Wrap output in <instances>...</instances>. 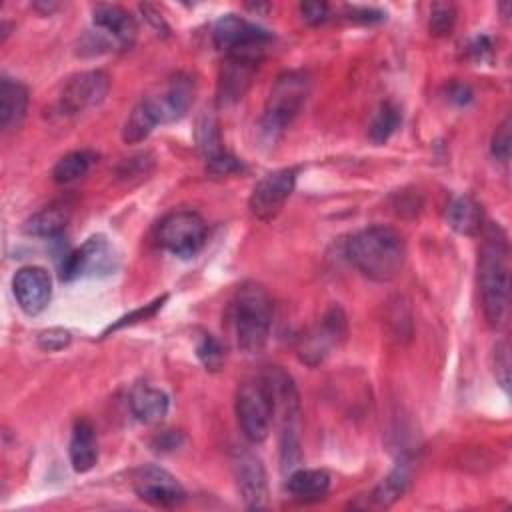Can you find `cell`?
<instances>
[{
  "label": "cell",
  "mask_w": 512,
  "mask_h": 512,
  "mask_svg": "<svg viewBox=\"0 0 512 512\" xmlns=\"http://www.w3.org/2000/svg\"><path fill=\"white\" fill-rule=\"evenodd\" d=\"M350 264L368 280L390 282L406 262V244L390 226H370L356 232L346 244Z\"/></svg>",
  "instance_id": "6da1fadb"
},
{
  "label": "cell",
  "mask_w": 512,
  "mask_h": 512,
  "mask_svg": "<svg viewBox=\"0 0 512 512\" xmlns=\"http://www.w3.org/2000/svg\"><path fill=\"white\" fill-rule=\"evenodd\" d=\"M478 286L484 318L492 328H496L502 324L508 308L510 268L506 234L500 226L494 224L486 228L484 242L478 254Z\"/></svg>",
  "instance_id": "7a4b0ae2"
},
{
  "label": "cell",
  "mask_w": 512,
  "mask_h": 512,
  "mask_svg": "<svg viewBox=\"0 0 512 512\" xmlns=\"http://www.w3.org/2000/svg\"><path fill=\"white\" fill-rule=\"evenodd\" d=\"M230 322L236 346L244 354H260L268 342L272 326V300L258 282L238 286L230 302Z\"/></svg>",
  "instance_id": "3957f363"
},
{
  "label": "cell",
  "mask_w": 512,
  "mask_h": 512,
  "mask_svg": "<svg viewBox=\"0 0 512 512\" xmlns=\"http://www.w3.org/2000/svg\"><path fill=\"white\" fill-rule=\"evenodd\" d=\"M310 92V78L302 70L282 72L270 88L264 112L260 118V132L274 142L298 116Z\"/></svg>",
  "instance_id": "277c9868"
},
{
  "label": "cell",
  "mask_w": 512,
  "mask_h": 512,
  "mask_svg": "<svg viewBox=\"0 0 512 512\" xmlns=\"http://www.w3.org/2000/svg\"><path fill=\"white\" fill-rule=\"evenodd\" d=\"M276 414L274 392L262 374L260 378L246 380L236 392V418L244 438L252 444L266 440Z\"/></svg>",
  "instance_id": "5b68a950"
},
{
  "label": "cell",
  "mask_w": 512,
  "mask_h": 512,
  "mask_svg": "<svg viewBox=\"0 0 512 512\" xmlns=\"http://www.w3.org/2000/svg\"><path fill=\"white\" fill-rule=\"evenodd\" d=\"M214 46L226 56H240L262 60L264 48L272 40V34L262 26L240 18L236 14H224L212 28Z\"/></svg>",
  "instance_id": "8992f818"
},
{
  "label": "cell",
  "mask_w": 512,
  "mask_h": 512,
  "mask_svg": "<svg viewBox=\"0 0 512 512\" xmlns=\"http://www.w3.org/2000/svg\"><path fill=\"white\" fill-rule=\"evenodd\" d=\"M204 218L194 210H174L156 226L158 244L178 258L194 256L206 242Z\"/></svg>",
  "instance_id": "52a82bcc"
},
{
  "label": "cell",
  "mask_w": 512,
  "mask_h": 512,
  "mask_svg": "<svg viewBox=\"0 0 512 512\" xmlns=\"http://www.w3.org/2000/svg\"><path fill=\"white\" fill-rule=\"evenodd\" d=\"M118 268V254L106 236H90L80 248L66 254L60 276L62 280H76L88 276H108Z\"/></svg>",
  "instance_id": "ba28073f"
},
{
  "label": "cell",
  "mask_w": 512,
  "mask_h": 512,
  "mask_svg": "<svg viewBox=\"0 0 512 512\" xmlns=\"http://www.w3.org/2000/svg\"><path fill=\"white\" fill-rule=\"evenodd\" d=\"M296 186V170L294 168H278L264 174L250 192L248 210L258 220H272L276 218L286 200L290 198Z\"/></svg>",
  "instance_id": "9c48e42d"
},
{
  "label": "cell",
  "mask_w": 512,
  "mask_h": 512,
  "mask_svg": "<svg viewBox=\"0 0 512 512\" xmlns=\"http://www.w3.org/2000/svg\"><path fill=\"white\" fill-rule=\"evenodd\" d=\"M144 100L148 102L160 124L176 122L186 116L194 102V80L186 74H176L154 92L146 94Z\"/></svg>",
  "instance_id": "30bf717a"
},
{
  "label": "cell",
  "mask_w": 512,
  "mask_h": 512,
  "mask_svg": "<svg viewBox=\"0 0 512 512\" xmlns=\"http://www.w3.org/2000/svg\"><path fill=\"white\" fill-rule=\"evenodd\" d=\"M344 334H346V316L338 306H332L314 328L302 334L298 344V354L306 364L314 366L322 362L334 346H338Z\"/></svg>",
  "instance_id": "8fae6325"
},
{
  "label": "cell",
  "mask_w": 512,
  "mask_h": 512,
  "mask_svg": "<svg viewBox=\"0 0 512 512\" xmlns=\"http://www.w3.org/2000/svg\"><path fill=\"white\" fill-rule=\"evenodd\" d=\"M110 90V76L104 70H84L68 78L60 94V108L78 114L104 102Z\"/></svg>",
  "instance_id": "7c38bea8"
},
{
  "label": "cell",
  "mask_w": 512,
  "mask_h": 512,
  "mask_svg": "<svg viewBox=\"0 0 512 512\" xmlns=\"http://www.w3.org/2000/svg\"><path fill=\"white\" fill-rule=\"evenodd\" d=\"M134 490L140 500L158 508L178 506L186 498L182 484L168 470L156 464H148L136 470Z\"/></svg>",
  "instance_id": "4fadbf2b"
},
{
  "label": "cell",
  "mask_w": 512,
  "mask_h": 512,
  "mask_svg": "<svg viewBox=\"0 0 512 512\" xmlns=\"http://www.w3.org/2000/svg\"><path fill=\"white\" fill-rule=\"evenodd\" d=\"M12 292L18 308L28 314H40L52 298V278L42 266H22L12 278Z\"/></svg>",
  "instance_id": "5bb4252c"
},
{
  "label": "cell",
  "mask_w": 512,
  "mask_h": 512,
  "mask_svg": "<svg viewBox=\"0 0 512 512\" xmlns=\"http://www.w3.org/2000/svg\"><path fill=\"white\" fill-rule=\"evenodd\" d=\"M234 476L244 506L250 510L266 508L268 504V480L262 460L250 450H236Z\"/></svg>",
  "instance_id": "9a60e30c"
},
{
  "label": "cell",
  "mask_w": 512,
  "mask_h": 512,
  "mask_svg": "<svg viewBox=\"0 0 512 512\" xmlns=\"http://www.w3.org/2000/svg\"><path fill=\"white\" fill-rule=\"evenodd\" d=\"M258 66H260V60L226 56V60L220 68V76H218V88H216L218 102L220 104L238 102L250 88Z\"/></svg>",
  "instance_id": "2e32d148"
},
{
  "label": "cell",
  "mask_w": 512,
  "mask_h": 512,
  "mask_svg": "<svg viewBox=\"0 0 512 512\" xmlns=\"http://www.w3.org/2000/svg\"><path fill=\"white\" fill-rule=\"evenodd\" d=\"M94 26L106 34L118 48L132 46L136 38V22L128 10L116 4H96L92 10Z\"/></svg>",
  "instance_id": "e0dca14e"
},
{
  "label": "cell",
  "mask_w": 512,
  "mask_h": 512,
  "mask_svg": "<svg viewBox=\"0 0 512 512\" xmlns=\"http://www.w3.org/2000/svg\"><path fill=\"white\" fill-rule=\"evenodd\" d=\"M196 136H198L200 150L204 152L208 172L222 176V174H230V172L240 170L238 158H234L230 152L224 150L222 140H220L218 126H216V122H214L212 118L204 116V118L198 122Z\"/></svg>",
  "instance_id": "ac0fdd59"
},
{
  "label": "cell",
  "mask_w": 512,
  "mask_h": 512,
  "mask_svg": "<svg viewBox=\"0 0 512 512\" xmlns=\"http://www.w3.org/2000/svg\"><path fill=\"white\" fill-rule=\"evenodd\" d=\"M330 474L320 468H294L286 478V492L292 500L310 504L322 500L330 490Z\"/></svg>",
  "instance_id": "d6986e66"
},
{
  "label": "cell",
  "mask_w": 512,
  "mask_h": 512,
  "mask_svg": "<svg viewBox=\"0 0 512 512\" xmlns=\"http://www.w3.org/2000/svg\"><path fill=\"white\" fill-rule=\"evenodd\" d=\"M410 478H412V460L408 456H402L396 462V466L366 496L368 498L366 506H372V508L392 506L406 492Z\"/></svg>",
  "instance_id": "ffe728a7"
},
{
  "label": "cell",
  "mask_w": 512,
  "mask_h": 512,
  "mask_svg": "<svg viewBox=\"0 0 512 512\" xmlns=\"http://www.w3.org/2000/svg\"><path fill=\"white\" fill-rule=\"evenodd\" d=\"M68 456L70 464L76 472H88L94 468L98 460V444H96V432L88 418H78L72 426L70 444H68Z\"/></svg>",
  "instance_id": "44dd1931"
},
{
  "label": "cell",
  "mask_w": 512,
  "mask_h": 512,
  "mask_svg": "<svg viewBox=\"0 0 512 512\" xmlns=\"http://www.w3.org/2000/svg\"><path fill=\"white\" fill-rule=\"evenodd\" d=\"M28 110V88L14 80L4 76L0 82V126L4 132L16 130Z\"/></svg>",
  "instance_id": "7402d4cb"
},
{
  "label": "cell",
  "mask_w": 512,
  "mask_h": 512,
  "mask_svg": "<svg viewBox=\"0 0 512 512\" xmlns=\"http://www.w3.org/2000/svg\"><path fill=\"white\" fill-rule=\"evenodd\" d=\"M128 404H130V410L136 420H140L144 424H156L166 416V412L170 408V398L160 388H154L148 384H138L132 388Z\"/></svg>",
  "instance_id": "603a6c76"
},
{
  "label": "cell",
  "mask_w": 512,
  "mask_h": 512,
  "mask_svg": "<svg viewBox=\"0 0 512 512\" xmlns=\"http://www.w3.org/2000/svg\"><path fill=\"white\" fill-rule=\"evenodd\" d=\"M448 226L464 236H476L484 228L482 206L470 196H456L446 210Z\"/></svg>",
  "instance_id": "cb8c5ba5"
},
{
  "label": "cell",
  "mask_w": 512,
  "mask_h": 512,
  "mask_svg": "<svg viewBox=\"0 0 512 512\" xmlns=\"http://www.w3.org/2000/svg\"><path fill=\"white\" fill-rule=\"evenodd\" d=\"M68 220H70V208L64 204H52L32 214L24 222V232L38 238H56L64 232Z\"/></svg>",
  "instance_id": "d4e9b609"
},
{
  "label": "cell",
  "mask_w": 512,
  "mask_h": 512,
  "mask_svg": "<svg viewBox=\"0 0 512 512\" xmlns=\"http://www.w3.org/2000/svg\"><path fill=\"white\" fill-rule=\"evenodd\" d=\"M158 118L154 116L152 108L148 106V102L142 98L128 114L124 126H122V140L126 144H138L142 140H146L152 130L158 126Z\"/></svg>",
  "instance_id": "484cf974"
},
{
  "label": "cell",
  "mask_w": 512,
  "mask_h": 512,
  "mask_svg": "<svg viewBox=\"0 0 512 512\" xmlns=\"http://www.w3.org/2000/svg\"><path fill=\"white\" fill-rule=\"evenodd\" d=\"M96 162V154L92 150H74L64 154L52 168V180L56 184H70L82 178L92 164Z\"/></svg>",
  "instance_id": "4316f807"
},
{
  "label": "cell",
  "mask_w": 512,
  "mask_h": 512,
  "mask_svg": "<svg viewBox=\"0 0 512 512\" xmlns=\"http://www.w3.org/2000/svg\"><path fill=\"white\" fill-rule=\"evenodd\" d=\"M400 122H402L400 108L392 102H384L370 122V128H368L370 140L374 144H384L396 132Z\"/></svg>",
  "instance_id": "83f0119b"
},
{
  "label": "cell",
  "mask_w": 512,
  "mask_h": 512,
  "mask_svg": "<svg viewBox=\"0 0 512 512\" xmlns=\"http://www.w3.org/2000/svg\"><path fill=\"white\" fill-rule=\"evenodd\" d=\"M456 22V8L454 4L450 2H436L430 10V20H428V26H430V32L434 36H444L452 30Z\"/></svg>",
  "instance_id": "f1b7e54d"
},
{
  "label": "cell",
  "mask_w": 512,
  "mask_h": 512,
  "mask_svg": "<svg viewBox=\"0 0 512 512\" xmlns=\"http://www.w3.org/2000/svg\"><path fill=\"white\" fill-rule=\"evenodd\" d=\"M196 354H198L200 362L206 366V370H220L222 364H224V348H222V344H220L214 336H210V334H206V336L198 342Z\"/></svg>",
  "instance_id": "f546056e"
},
{
  "label": "cell",
  "mask_w": 512,
  "mask_h": 512,
  "mask_svg": "<svg viewBox=\"0 0 512 512\" xmlns=\"http://www.w3.org/2000/svg\"><path fill=\"white\" fill-rule=\"evenodd\" d=\"M510 130H512V120L510 116H506L494 130L492 134V144H490V150H492V156L498 160V162H508L510 160V142H512V136H510Z\"/></svg>",
  "instance_id": "4dcf8cb0"
},
{
  "label": "cell",
  "mask_w": 512,
  "mask_h": 512,
  "mask_svg": "<svg viewBox=\"0 0 512 512\" xmlns=\"http://www.w3.org/2000/svg\"><path fill=\"white\" fill-rule=\"evenodd\" d=\"M166 294L164 296H160V298H156L154 302H150V304H144V306H140L138 310H134V312H130V314H126V316H122L118 322H114V324H110L106 330H104V334L102 336H106L108 332H112V330H118V328H122V326H126V324H134V322H140V320H146V318H150V316H154L160 308H162V304L166 302Z\"/></svg>",
  "instance_id": "1f68e13d"
},
{
  "label": "cell",
  "mask_w": 512,
  "mask_h": 512,
  "mask_svg": "<svg viewBox=\"0 0 512 512\" xmlns=\"http://www.w3.org/2000/svg\"><path fill=\"white\" fill-rule=\"evenodd\" d=\"M494 376L498 380V384L508 390L510 384V354H508V344L502 340L494 346Z\"/></svg>",
  "instance_id": "d6a6232c"
},
{
  "label": "cell",
  "mask_w": 512,
  "mask_h": 512,
  "mask_svg": "<svg viewBox=\"0 0 512 512\" xmlns=\"http://www.w3.org/2000/svg\"><path fill=\"white\" fill-rule=\"evenodd\" d=\"M38 346L42 350H48V352H54V350H62L64 346L70 344L72 340V334L66 330V328H48V330H42L38 334Z\"/></svg>",
  "instance_id": "836d02e7"
},
{
  "label": "cell",
  "mask_w": 512,
  "mask_h": 512,
  "mask_svg": "<svg viewBox=\"0 0 512 512\" xmlns=\"http://www.w3.org/2000/svg\"><path fill=\"white\" fill-rule=\"evenodd\" d=\"M300 14H302L304 22L320 24L328 18V4L326 2H302Z\"/></svg>",
  "instance_id": "e575fe53"
},
{
  "label": "cell",
  "mask_w": 512,
  "mask_h": 512,
  "mask_svg": "<svg viewBox=\"0 0 512 512\" xmlns=\"http://www.w3.org/2000/svg\"><path fill=\"white\" fill-rule=\"evenodd\" d=\"M182 442V436L180 432H174V430H166V432H160L154 440H152V448L158 450V452H170V450H176Z\"/></svg>",
  "instance_id": "d590c367"
},
{
  "label": "cell",
  "mask_w": 512,
  "mask_h": 512,
  "mask_svg": "<svg viewBox=\"0 0 512 512\" xmlns=\"http://www.w3.org/2000/svg\"><path fill=\"white\" fill-rule=\"evenodd\" d=\"M448 100L462 106V104H468L472 100V90L470 86L466 84H460V82H454L450 88H448Z\"/></svg>",
  "instance_id": "8d00e7d4"
},
{
  "label": "cell",
  "mask_w": 512,
  "mask_h": 512,
  "mask_svg": "<svg viewBox=\"0 0 512 512\" xmlns=\"http://www.w3.org/2000/svg\"><path fill=\"white\" fill-rule=\"evenodd\" d=\"M350 18L360 20L364 24H372V22L384 20V12L374 10V8H350Z\"/></svg>",
  "instance_id": "74e56055"
},
{
  "label": "cell",
  "mask_w": 512,
  "mask_h": 512,
  "mask_svg": "<svg viewBox=\"0 0 512 512\" xmlns=\"http://www.w3.org/2000/svg\"><path fill=\"white\" fill-rule=\"evenodd\" d=\"M140 10L144 12L146 20L154 24V28H156L158 32H160V30H162V32H166V30H168V26H166V24H164V20H162V14H158V12H156L152 6H148V4H142V6H140Z\"/></svg>",
  "instance_id": "f35d334b"
},
{
  "label": "cell",
  "mask_w": 512,
  "mask_h": 512,
  "mask_svg": "<svg viewBox=\"0 0 512 512\" xmlns=\"http://www.w3.org/2000/svg\"><path fill=\"white\" fill-rule=\"evenodd\" d=\"M470 54L474 56V58H482L486 52H490V40L486 38V36H478L472 44H470Z\"/></svg>",
  "instance_id": "ab89813d"
}]
</instances>
